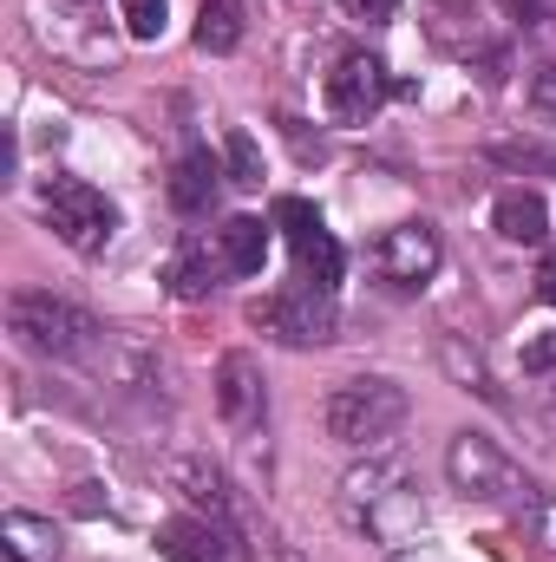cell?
Masks as SVG:
<instances>
[{
    "label": "cell",
    "instance_id": "10",
    "mask_svg": "<svg viewBox=\"0 0 556 562\" xmlns=\"http://www.w3.org/2000/svg\"><path fill=\"white\" fill-rule=\"evenodd\" d=\"M216 406H223V419L236 425V431H256L263 425L269 400H263V373H256L249 353H223L216 360Z\"/></svg>",
    "mask_w": 556,
    "mask_h": 562
},
{
    "label": "cell",
    "instance_id": "18",
    "mask_svg": "<svg viewBox=\"0 0 556 562\" xmlns=\"http://www.w3.org/2000/svg\"><path fill=\"white\" fill-rule=\"evenodd\" d=\"M197 46L203 53H236L243 46V7L236 0H203L197 7Z\"/></svg>",
    "mask_w": 556,
    "mask_h": 562
},
{
    "label": "cell",
    "instance_id": "16",
    "mask_svg": "<svg viewBox=\"0 0 556 562\" xmlns=\"http://www.w3.org/2000/svg\"><path fill=\"white\" fill-rule=\"evenodd\" d=\"M511 524H518V537H524L537 557H556V497L551 491L518 484V491H511Z\"/></svg>",
    "mask_w": 556,
    "mask_h": 562
},
{
    "label": "cell",
    "instance_id": "23",
    "mask_svg": "<svg viewBox=\"0 0 556 562\" xmlns=\"http://www.w3.org/2000/svg\"><path fill=\"white\" fill-rule=\"evenodd\" d=\"M531 112L556 125V66H537V79H531Z\"/></svg>",
    "mask_w": 556,
    "mask_h": 562
},
{
    "label": "cell",
    "instance_id": "19",
    "mask_svg": "<svg viewBox=\"0 0 556 562\" xmlns=\"http://www.w3.org/2000/svg\"><path fill=\"white\" fill-rule=\"evenodd\" d=\"M438 360H445V373H452L458 386H471V393H485V400H504V393L491 386L485 360H478V353H465V340H458V334H445V340H438Z\"/></svg>",
    "mask_w": 556,
    "mask_h": 562
},
{
    "label": "cell",
    "instance_id": "5",
    "mask_svg": "<svg viewBox=\"0 0 556 562\" xmlns=\"http://www.w3.org/2000/svg\"><path fill=\"white\" fill-rule=\"evenodd\" d=\"M276 229L288 236V249H294V281L334 294V288H341V243L327 236V223L314 216V203L281 196L276 203Z\"/></svg>",
    "mask_w": 556,
    "mask_h": 562
},
{
    "label": "cell",
    "instance_id": "17",
    "mask_svg": "<svg viewBox=\"0 0 556 562\" xmlns=\"http://www.w3.org/2000/svg\"><path fill=\"white\" fill-rule=\"evenodd\" d=\"M216 269H223V256H210V249H203V243L190 236V243H184V249L170 256L164 281H170V294H177V301H203V294L216 288Z\"/></svg>",
    "mask_w": 556,
    "mask_h": 562
},
{
    "label": "cell",
    "instance_id": "4",
    "mask_svg": "<svg viewBox=\"0 0 556 562\" xmlns=\"http://www.w3.org/2000/svg\"><path fill=\"white\" fill-rule=\"evenodd\" d=\"M249 327H263L281 347H321V340H334V294L301 288V281L276 288V294L249 301Z\"/></svg>",
    "mask_w": 556,
    "mask_h": 562
},
{
    "label": "cell",
    "instance_id": "1",
    "mask_svg": "<svg viewBox=\"0 0 556 562\" xmlns=\"http://www.w3.org/2000/svg\"><path fill=\"white\" fill-rule=\"evenodd\" d=\"M7 334L26 353H46V360H92L105 347V327L86 307L59 301L53 288H13L7 294Z\"/></svg>",
    "mask_w": 556,
    "mask_h": 562
},
{
    "label": "cell",
    "instance_id": "6",
    "mask_svg": "<svg viewBox=\"0 0 556 562\" xmlns=\"http://www.w3.org/2000/svg\"><path fill=\"white\" fill-rule=\"evenodd\" d=\"M445 477H452V491H458V497H471V504H498V497H511V491H518L511 458H504L485 431H458V438L445 445Z\"/></svg>",
    "mask_w": 556,
    "mask_h": 562
},
{
    "label": "cell",
    "instance_id": "2",
    "mask_svg": "<svg viewBox=\"0 0 556 562\" xmlns=\"http://www.w3.org/2000/svg\"><path fill=\"white\" fill-rule=\"evenodd\" d=\"M407 413H413V400H407L400 380H347V386H334L327 406H321L327 438L347 445V451H380V445L407 425Z\"/></svg>",
    "mask_w": 556,
    "mask_h": 562
},
{
    "label": "cell",
    "instance_id": "14",
    "mask_svg": "<svg viewBox=\"0 0 556 562\" xmlns=\"http://www.w3.org/2000/svg\"><path fill=\"white\" fill-rule=\"evenodd\" d=\"M491 223H498V236L504 243H544L551 236V210H544V196L537 190H504L498 196V210H491Z\"/></svg>",
    "mask_w": 556,
    "mask_h": 562
},
{
    "label": "cell",
    "instance_id": "22",
    "mask_svg": "<svg viewBox=\"0 0 556 562\" xmlns=\"http://www.w3.org/2000/svg\"><path fill=\"white\" fill-rule=\"evenodd\" d=\"M485 157L491 164H518V170H556V150H544V144H491Z\"/></svg>",
    "mask_w": 556,
    "mask_h": 562
},
{
    "label": "cell",
    "instance_id": "26",
    "mask_svg": "<svg viewBox=\"0 0 556 562\" xmlns=\"http://www.w3.org/2000/svg\"><path fill=\"white\" fill-rule=\"evenodd\" d=\"M504 13L531 26V20H544V13H551V0H504Z\"/></svg>",
    "mask_w": 556,
    "mask_h": 562
},
{
    "label": "cell",
    "instance_id": "13",
    "mask_svg": "<svg viewBox=\"0 0 556 562\" xmlns=\"http://www.w3.org/2000/svg\"><path fill=\"white\" fill-rule=\"evenodd\" d=\"M0 550H7V562H59V530L33 510H7L0 517Z\"/></svg>",
    "mask_w": 556,
    "mask_h": 562
},
{
    "label": "cell",
    "instance_id": "3",
    "mask_svg": "<svg viewBox=\"0 0 556 562\" xmlns=\"http://www.w3.org/2000/svg\"><path fill=\"white\" fill-rule=\"evenodd\" d=\"M46 223H53V236H59L66 249L99 256V249L112 243V229H119V210H112L105 190H92L86 177H53V183H46Z\"/></svg>",
    "mask_w": 556,
    "mask_h": 562
},
{
    "label": "cell",
    "instance_id": "7",
    "mask_svg": "<svg viewBox=\"0 0 556 562\" xmlns=\"http://www.w3.org/2000/svg\"><path fill=\"white\" fill-rule=\"evenodd\" d=\"M387 92H393V79L374 53H341L334 72H327V119L334 125H367L387 105Z\"/></svg>",
    "mask_w": 556,
    "mask_h": 562
},
{
    "label": "cell",
    "instance_id": "8",
    "mask_svg": "<svg viewBox=\"0 0 556 562\" xmlns=\"http://www.w3.org/2000/svg\"><path fill=\"white\" fill-rule=\"evenodd\" d=\"M438 229L432 223H400V229H387L380 236V249H374V269L393 281V288H425V281L438 276Z\"/></svg>",
    "mask_w": 556,
    "mask_h": 562
},
{
    "label": "cell",
    "instance_id": "25",
    "mask_svg": "<svg viewBox=\"0 0 556 562\" xmlns=\"http://www.w3.org/2000/svg\"><path fill=\"white\" fill-rule=\"evenodd\" d=\"M354 20H367V26H380V20H393L400 13V0H341Z\"/></svg>",
    "mask_w": 556,
    "mask_h": 562
},
{
    "label": "cell",
    "instance_id": "21",
    "mask_svg": "<svg viewBox=\"0 0 556 562\" xmlns=\"http://www.w3.org/2000/svg\"><path fill=\"white\" fill-rule=\"evenodd\" d=\"M119 13H125L132 40H157L164 33V0H119Z\"/></svg>",
    "mask_w": 556,
    "mask_h": 562
},
{
    "label": "cell",
    "instance_id": "11",
    "mask_svg": "<svg viewBox=\"0 0 556 562\" xmlns=\"http://www.w3.org/2000/svg\"><path fill=\"white\" fill-rule=\"evenodd\" d=\"M223 196V164L210 150H184L177 170H170V210L177 216H210Z\"/></svg>",
    "mask_w": 556,
    "mask_h": 562
},
{
    "label": "cell",
    "instance_id": "9",
    "mask_svg": "<svg viewBox=\"0 0 556 562\" xmlns=\"http://www.w3.org/2000/svg\"><path fill=\"white\" fill-rule=\"evenodd\" d=\"M157 557L164 562H236V530L216 517H170L157 530Z\"/></svg>",
    "mask_w": 556,
    "mask_h": 562
},
{
    "label": "cell",
    "instance_id": "12",
    "mask_svg": "<svg viewBox=\"0 0 556 562\" xmlns=\"http://www.w3.org/2000/svg\"><path fill=\"white\" fill-rule=\"evenodd\" d=\"M216 256L230 276H263V256H269V223L263 216H230L216 229Z\"/></svg>",
    "mask_w": 556,
    "mask_h": 562
},
{
    "label": "cell",
    "instance_id": "20",
    "mask_svg": "<svg viewBox=\"0 0 556 562\" xmlns=\"http://www.w3.org/2000/svg\"><path fill=\"white\" fill-rule=\"evenodd\" d=\"M223 164H230V183L236 190H263V150H256L249 132H230L223 138Z\"/></svg>",
    "mask_w": 556,
    "mask_h": 562
},
{
    "label": "cell",
    "instance_id": "15",
    "mask_svg": "<svg viewBox=\"0 0 556 562\" xmlns=\"http://www.w3.org/2000/svg\"><path fill=\"white\" fill-rule=\"evenodd\" d=\"M170 484L197 504V517L230 524V484H223V471H216V464H203V458H177V464H170Z\"/></svg>",
    "mask_w": 556,
    "mask_h": 562
},
{
    "label": "cell",
    "instance_id": "24",
    "mask_svg": "<svg viewBox=\"0 0 556 562\" xmlns=\"http://www.w3.org/2000/svg\"><path fill=\"white\" fill-rule=\"evenodd\" d=\"M524 373H556V334H537V340H524Z\"/></svg>",
    "mask_w": 556,
    "mask_h": 562
},
{
    "label": "cell",
    "instance_id": "27",
    "mask_svg": "<svg viewBox=\"0 0 556 562\" xmlns=\"http://www.w3.org/2000/svg\"><path fill=\"white\" fill-rule=\"evenodd\" d=\"M537 294H544V301L556 307V249L544 256V269H537Z\"/></svg>",
    "mask_w": 556,
    "mask_h": 562
}]
</instances>
